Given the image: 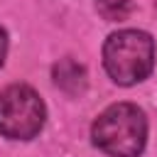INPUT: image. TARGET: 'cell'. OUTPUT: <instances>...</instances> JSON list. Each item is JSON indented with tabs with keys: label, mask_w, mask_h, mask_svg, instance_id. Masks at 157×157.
<instances>
[{
	"label": "cell",
	"mask_w": 157,
	"mask_h": 157,
	"mask_svg": "<svg viewBox=\"0 0 157 157\" xmlns=\"http://www.w3.org/2000/svg\"><path fill=\"white\" fill-rule=\"evenodd\" d=\"M91 135L96 147L110 157H137L147 142V120L137 105L115 103L98 115Z\"/></svg>",
	"instance_id": "cell-1"
},
{
	"label": "cell",
	"mask_w": 157,
	"mask_h": 157,
	"mask_svg": "<svg viewBox=\"0 0 157 157\" xmlns=\"http://www.w3.org/2000/svg\"><path fill=\"white\" fill-rule=\"evenodd\" d=\"M103 64L108 76L120 86H132L150 76L155 64V44L147 32L120 29L105 39Z\"/></svg>",
	"instance_id": "cell-2"
},
{
	"label": "cell",
	"mask_w": 157,
	"mask_h": 157,
	"mask_svg": "<svg viewBox=\"0 0 157 157\" xmlns=\"http://www.w3.org/2000/svg\"><path fill=\"white\" fill-rule=\"evenodd\" d=\"M42 98L22 83L0 91V132L10 140H29L44 125Z\"/></svg>",
	"instance_id": "cell-3"
},
{
	"label": "cell",
	"mask_w": 157,
	"mask_h": 157,
	"mask_svg": "<svg viewBox=\"0 0 157 157\" xmlns=\"http://www.w3.org/2000/svg\"><path fill=\"white\" fill-rule=\"evenodd\" d=\"M54 81L59 88H64L66 93H78L86 86V71L81 64H76L74 59H64L54 66Z\"/></svg>",
	"instance_id": "cell-4"
},
{
	"label": "cell",
	"mask_w": 157,
	"mask_h": 157,
	"mask_svg": "<svg viewBox=\"0 0 157 157\" xmlns=\"http://www.w3.org/2000/svg\"><path fill=\"white\" fill-rule=\"evenodd\" d=\"M96 10H98V15L103 20L120 22V20H125L130 15L132 5H130V0H96Z\"/></svg>",
	"instance_id": "cell-5"
},
{
	"label": "cell",
	"mask_w": 157,
	"mask_h": 157,
	"mask_svg": "<svg viewBox=\"0 0 157 157\" xmlns=\"http://www.w3.org/2000/svg\"><path fill=\"white\" fill-rule=\"evenodd\" d=\"M5 54H7V34H5V29L0 27V66H2V61H5Z\"/></svg>",
	"instance_id": "cell-6"
},
{
	"label": "cell",
	"mask_w": 157,
	"mask_h": 157,
	"mask_svg": "<svg viewBox=\"0 0 157 157\" xmlns=\"http://www.w3.org/2000/svg\"><path fill=\"white\" fill-rule=\"evenodd\" d=\"M155 7H157V0H155Z\"/></svg>",
	"instance_id": "cell-7"
}]
</instances>
